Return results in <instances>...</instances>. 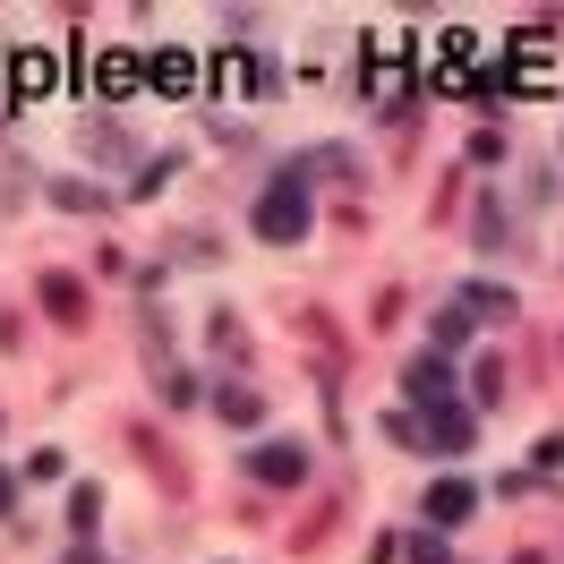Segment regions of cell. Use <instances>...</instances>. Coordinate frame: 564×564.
Returning a JSON list of instances; mask_svg holds the SVG:
<instances>
[{
	"label": "cell",
	"mask_w": 564,
	"mask_h": 564,
	"mask_svg": "<svg viewBox=\"0 0 564 564\" xmlns=\"http://www.w3.org/2000/svg\"><path fill=\"white\" fill-rule=\"evenodd\" d=\"M308 231V180L291 172V180H274L265 197H257V240H274V248H291Z\"/></svg>",
	"instance_id": "1"
},
{
	"label": "cell",
	"mask_w": 564,
	"mask_h": 564,
	"mask_svg": "<svg viewBox=\"0 0 564 564\" xmlns=\"http://www.w3.org/2000/svg\"><path fill=\"white\" fill-rule=\"evenodd\" d=\"M470 61H479V35H436L427 43V86H445V95H462V86H470Z\"/></svg>",
	"instance_id": "2"
},
{
	"label": "cell",
	"mask_w": 564,
	"mask_h": 564,
	"mask_svg": "<svg viewBox=\"0 0 564 564\" xmlns=\"http://www.w3.org/2000/svg\"><path fill=\"white\" fill-rule=\"evenodd\" d=\"M411 52H420V43H402V35H377L368 43V95H402V86H411Z\"/></svg>",
	"instance_id": "3"
},
{
	"label": "cell",
	"mask_w": 564,
	"mask_h": 564,
	"mask_svg": "<svg viewBox=\"0 0 564 564\" xmlns=\"http://www.w3.org/2000/svg\"><path fill=\"white\" fill-rule=\"evenodd\" d=\"M52 86H61V52H52V43H43V52H18V69H9V95H18V104H43Z\"/></svg>",
	"instance_id": "4"
},
{
	"label": "cell",
	"mask_w": 564,
	"mask_h": 564,
	"mask_svg": "<svg viewBox=\"0 0 564 564\" xmlns=\"http://www.w3.org/2000/svg\"><path fill=\"white\" fill-rule=\"evenodd\" d=\"M248 470H257L265 488H300V479H308V454H300L291 436H274V445H257V454H248Z\"/></svg>",
	"instance_id": "5"
},
{
	"label": "cell",
	"mask_w": 564,
	"mask_h": 564,
	"mask_svg": "<svg viewBox=\"0 0 564 564\" xmlns=\"http://www.w3.org/2000/svg\"><path fill=\"white\" fill-rule=\"evenodd\" d=\"M86 95H138V52H95L86 61Z\"/></svg>",
	"instance_id": "6"
},
{
	"label": "cell",
	"mask_w": 564,
	"mask_h": 564,
	"mask_svg": "<svg viewBox=\"0 0 564 564\" xmlns=\"http://www.w3.org/2000/svg\"><path fill=\"white\" fill-rule=\"evenodd\" d=\"M470 505H479V488H470V479H436V488H427V522H445V530H454Z\"/></svg>",
	"instance_id": "7"
},
{
	"label": "cell",
	"mask_w": 564,
	"mask_h": 564,
	"mask_svg": "<svg viewBox=\"0 0 564 564\" xmlns=\"http://www.w3.org/2000/svg\"><path fill=\"white\" fill-rule=\"evenodd\" d=\"M214 95H223V104L257 95V52H223V77H214Z\"/></svg>",
	"instance_id": "8"
},
{
	"label": "cell",
	"mask_w": 564,
	"mask_h": 564,
	"mask_svg": "<svg viewBox=\"0 0 564 564\" xmlns=\"http://www.w3.org/2000/svg\"><path fill=\"white\" fill-rule=\"evenodd\" d=\"M154 86H163V95H197V52H163V61H154Z\"/></svg>",
	"instance_id": "9"
},
{
	"label": "cell",
	"mask_w": 564,
	"mask_h": 564,
	"mask_svg": "<svg viewBox=\"0 0 564 564\" xmlns=\"http://www.w3.org/2000/svg\"><path fill=\"white\" fill-rule=\"evenodd\" d=\"M454 308H479V317H505V308H513V300H505V291H488V282H470V291H462Z\"/></svg>",
	"instance_id": "10"
},
{
	"label": "cell",
	"mask_w": 564,
	"mask_h": 564,
	"mask_svg": "<svg viewBox=\"0 0 564 564\" xmlns=\"http://www.w3.org/2000/svg\"><path fill=\"white\" fill-rule=\"evenodd\" d=\"M69 522H77V530L104 522V488H77V496H69Z\"/></svg>",
	"instance_id": "11"
},
{
	"label": "cell",
	"mask_w": 564,
	"mask_h": 564,
	"mask_svg": "<svg viewBox=\"0 0 564 564\" xmlns=\"http://www.w3.org/2000/svg\"><path fill=\"white\" fill-rule=\"evenodd\" d=\"M257 411H265V402H257V393H240V386L223 393V420H231V427H248V420H257Z\"/></svg>",
	"instance_id": "12"
},
{
	"label": "cell",
	"mask_w": 564,
	"mask_h": 564,
	"mask_svg": "<svg viewBox=\"0 0 564 564\" xmlns=\"http://www.w3.org/2000/svg\"><path fill=\"white\" fill-rule=\"evenodd\" d=\"M436 343H445V351H462V343H470V317H462V308H445V317H436Z\"/></svg>",
	"instance_id": "13"
},
{
	"label": "cell",
	"mask_w": 564,
	"mask_h": 564,
	"mask_svg": "<svg viewBox=\"0 0 564 564\" xmlns=\"http://www.w3.org/2000/svg\"><path fill=\"white\" fill-rule=\"evenodd\" d=\"M411 564H445V547H436V539H420V547H411Z\"/></svg>",
	"instance_id": "14"
}]
</instances>
